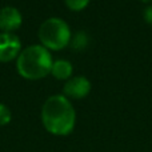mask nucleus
Listing matches in <instances>:
<instances>
[{
	"label": "nucleus",
	"instance_id": "1",
	"mask_svg": "<svg viewBox=\"0 0 152 152\" xmlns=\"http://www.w3.org/2000/svg\"><path fill=\"white\" fill-rule=\"evenodd\" d=\"M42 123L45 131L55 136H67L76 126V111L64 95H53L42 107Z\"/></svg>",
	"mask_w": 152,
	"mask_h": 152
},
{
	"label": "nucleus",
	"instance_id": "2",
	"mask_svg": "<svg viewBox=\"0 0 152 152\" xmlns=\"http://www.w3.org/2000/svg\"><path fill=\"white\" fill-rule=\"evenodd\" d=\"M52 63L50 51L42 44H34L21 50L16 59V69L24 79L39 80L51 74Z\"/></svg>",
	"mask_w": 152,
	"mask_h": 152
},
{
	"label": "nucleus",
	"instance_id": "3",
	"mask_svg": "<svg viewBox=\"0 0 152 152\" xmlns=\"http://www.w3.org/2000/svg\"><path fill=\"white\" fill-rule=\"evenodd\" d=\"M37 36L48 51H60L71 43V29L63 19L50 18L40 24Z\"/></svg>",
	"mask_w": 152,
	"mask_h": 152
},
{
	"label": "nucleus",
	"instance_id": "4",
	"mask_svg": "<svg viewBox=\"0 0 152 152\" xmlns=\"http://www.w3.org/2000/svg\"><path fill=\"white\" fill-rule=\"evenodd\" d=\"M21 52V42L13 32H0V61L8 63L18 59Z\"/></svg>",
	"mask_w": 152,
	"mask_h": 152
},
{
	"label": "nucleus",
	"instance_id": "5",
	"mask_svg": "<svg viewBox=\"0 0 152 152\" xmlns=\"http://www.w3.org/2000/svg\"><path fill=\"white\" fill-rule=\"evenodd\" d=\"M91 92V81L86 76H74L66 81L63 94L67 99H83Z\"/></svg>",
	"mask_w": 152,
	"mask_h": 152
},
{
	"label": "nucleus",
	"instance_id": "6",
	"mask_svg": "<svg viewBox=\"0 0 152 152\" xmlns=\"http://www.w3.org/2000/svg\"><path fill=\"white\" fill-rule=\"evenodd\" d=\"M23 23L21 12L15 7H3L0 10V29L3 32H13Z\"/></svg>",
	"mask_w": 152,
	"mask_h": 152
},
{
	"label": "nucleus",
	"instance_id": "7",
	"mask_svg": "<svg viewBox=\"0 0 152 152\" xmlns=\"http://www.w3.org/2000/svg\"><path fill=\"white\" fill-rule=\"evenodd\" d=\"M74 72V67L66 59H58L52 63L51 68V75L58 80H68Z\"/></svg>",
	"mask_w": 152,
	"mask_h": 152
},
{
	"label": "nucleus",
	"instance_id": "8",
	"mask_svg": "<svg viewBox=\"0 0 152 152\" xmlns=\"http://www.w3.org/2000/svg\"><path fill=\"white\" fill-rule=\"evenodd\" d=\"M12 120V112L5 104L0 103V127L7 126Z\"/></svg>",
	"mask_w": 152,
	"mask_h": 152
},
{
	"label": "nucleus",
	"instance_id": "9",
	"mask_svg": "<svg viewBox=\"0 0 152 152\" xmlns=\"http://www.w3.org/2000/svg\"><path fill=\"white\" fill-rule=\"evenodd\" d=\"M87 43H88V37L84 32H79V34H76L74 39H71V44L75 50H83L87 45Z\"/></svg>",
	"mask_w": 152,
	"mask_h": 152
},
{
	"label": "nucleus",
	"instance_id": "10",
	"mask_svg": "<svg viewBox=\"0 0 152 152\" xmlns=\"http://www.w3.org/2000/svg\"><path fill=\"white\" fill-rule=\"evenodd\" d=\"M66 5L71 11H83L89 4V0H64Z\"/></svg>",
	"mask_w": 152,
	"mask_h": 152
},
{
	"label": "nucleus",
	"instance_id": "11",
	"mask_svg": "<svg viewBox=\"0 0 152 152\" xmlns=\"http://www.w3.org/2000/svg\"><path fill=\"white\" fill-rule=\"evenodd\" d=\"M143 16H144V20L147 21L148 24H152V4L147 5L143 12Z\"/></svg>",
	"mask_w": 152,
	"mask_h": 152
},
{
	"label": "nucleus",
	"instance_id": "12",
	"mask_svg": "<svg viewBox=\"0 0 152 152\" xmlns=\"http://www.w3.org/2000/svg\"><path fill=\"white\" fill-rule=\"evenodd\" d=\"M143 3H152V0H142Z\"/></svg>",
	"mask_w": 152,
	"mask_h": 152
}]
</instances>
